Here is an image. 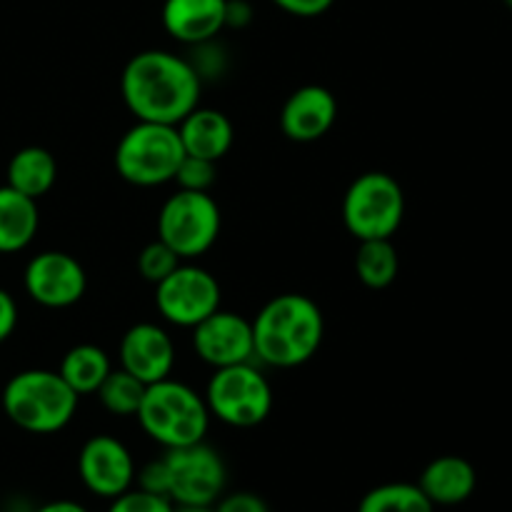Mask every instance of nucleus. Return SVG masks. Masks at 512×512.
Here are the masks:
<instances>
[{
  "mask_svg": "<svg viewBox=\"0 0 512 512\" xmlns=\"http://www.w3.org/2000/svg\"><path fill=\"white\" fill-rule=\"evenodd\" d=\"M213 512H270V508L260 495L240 490V493L220 495L218 503L213 505Z\"/></svg>",
  "mask_w": 512,
  "mask_h": 512,
  "instance_id": "obj_29",
  "label": "nucleus"
},
{
  "mask_svg": "<svg viewBox=\"0 0 512 512\" xmlns=\"http://www.w3.org/2000/svg\"><path fill=\"white\" fill-rule=\"evenodd\" d=\"M358 512H435V505L418 483H385L363 495Z\"/></svg>",
  "mask_w": 512,
  "mask_h": 512,
  "instance_id": "obj_23",
  "label": "nucleus"
},
{
  "mask_svg": "<svg viewBox=\"0 0 512 512\" xmlns=\"http://www.w3.org/2000/svg\"><path fill=\"white\" fill-rule=\"evenodd\" d=\"M148 385L140 383L138 378H133L130 373H125L123 368L110 370L108 378L103 380V385L98 388L100 405L108 410L110 415H118V418H133L138 413L140 403H143V395Z\"/></svg>",
  "mask_w": 512,
  "mask_h": 512,
  "instance_id": "obj_24",
  "label": "nucleus"
},
{
  "mask_svg": "<svg viewBox=\"0 0 512 512\" xmlns=\"http://www.w3.org/2000/svg\"><path fill=\"white\" fill-rule=\"evenodd\" d=\"M475 485H478V473L473 463L460 455H440L430 460L418 480V488L435 508L438 505L453 508V505L465 503L475 493Z\"/></svg>",
  "mask_w": 512,
  "mask_h": 512,
  "instance_id": "obj_18",
  "label": "nucleus"
},
{
  "mask_svg": "<svg viewBox=\"0 0 512 512\" xmlns=\"http://www.w3.org/2000/svg\"><path fill=\"white\" fill-rule=\"evenodd\" d=\"M15 325H18V303L8 290L0 288V345L15 333Z\"/></svg>",
  "mask_w": 512,
  "mask_h": 512,
  "instance_id": "obj_31",
  "label": "nucleus"
},
{
  "mask_svg": "<svg viewBox=\"0 0 512 512\" xmlns=\"http://www.w3.org/2000/svg\"><path fill=\"white\" fill-rule=\"evenodd\" d=\"M135 460L125 443L113 435H93L78 455V475L85 490L103 500H113L135 485Z\"/></svg>",
  "mask_w": 512,
  "mask_h": 512,
  "instance_id": "obj_12",
  "label": "nucleus"
},
{
  "mask_svg": "<svg viewBox=\"0 0 512 512\" xmlns=\"http://www.w3.org/2000/svg\"><path fill=\"white\" fill-rule=\"evenodd\" d=\"M175 505L163 495L145 493L140 488L125 490L123 495L110 500L108 512H173Z\"/></svg>",
  "mask_w": 512,
  "mask_h": 512,
  "instance_id": "obj_27",
  "label": "nucleus"
},
{
  "mask_svg": "<svg viewBox=\"0 0 512 512\" xmlns=\"http://www.w3.org/2000/svg\"><path fill=\"white\" fill-rule=\"evenodd\" d=\"M250 5L245 0H228V10H225V25L233 28H243L250 23Z\"/></svg>",
  "mask_w": 512,
  "mask_h": 512,
  "instance_id": "obj_32",
  "label": "nucleus"
},
{
  "mask_svg": "<svg viewBox=\"0 0 512 512\" xmlns=\"http://www.w3.org/2000/svg\"><path fill=\"white\" fill-rule=\"evenodd\" d=\"M195 355L213 370L255 360L253 323L233 310H215L193 328Z\"/></svg>",
  "mask_w": 512,
  "mask_h": 512,
  "instance_id": "obj_13",
  "label": "nucleus"
},
{
  "mask_svg": "<svg viewBox=\"0 0 512 512\" xmlns=\"http://www.w3.org/2000/svg\"><path fill=\"white\" fill-rule=\"evenodd\" d=\"M250 323L255 360L278 370L300 368L313 360L325 338L323 310L300 293L275 295Z\"/></svg>",
  "mask_w": 512,
  "mask_h": 512,
  "instance_id": "obj_2",
  "label": "nucleus"
},
{
  "mask_svg": "<svg viewBox=\"0 0 512 512\" xmlns=\"http://www.w3.org/2000/svg\"><path fill=\"white\" fill-rule=\"evenodd\" d=\"M30 300L50 310H63L80 303L88 290V275L73 255L63 250H43L33 255L23 273Z\"/></svg>",
  "mask_w": 512,
  "mask_h": 512,
  "instance_id": "obj_11",
  "label": "nucleus"
},
{
  "mask_svg": "<svg viewBox=\"0 0 512 512\" xmlns=\"http://www.w3.org/2000/svg\"><path fill=\"white\" fill-rule=\"evenodd\" d=\"M405 218V193L393 175L370 170L345 190L343 223L355 240L393 238Z\"/></svg>",
  "mask_w": 512,
  "mask_h": 512,
  "instance_id": "obj_6",
  "label": "nucleus"
},
{
  "mask_svg": "<svg viewBox=\"0 0 512 512\" xmlns=\"http://www.w3.org/2000/svg\"><path fill=\"white\" fill-rule=\"evenodd\" d=\"M33 512H90L85 505L75 503V500H50V503L40 505Z\"/></svg>",
  "mask_w": 512,
  "mask_h": 512,
  "instance_id": "obj_33",
  "label": "nucleus"
},
{
  "mask_svg": "<svg viewBox=\"0 0 512 512\" xmlns=\"http://www.w3.org/2000/svg\"><path fill=\"white\" fill-rule=\"evenodd\" d=\"M168 465V498L173 505H205L213 508L228 485V468L210 445L195 443L165 450Z\"/></svg>",
  "mask_w": 512,
  "mask_h": 512,
  "instance_id": "obj_9",
  "label": "nucleus"
},
{
  "mask_svg": "<svg viewBox=\"0 0 512 512\" xmlns=\"http://www.w3.org/2000/svg\"><path fill=\"white\" fill-rule=\"evenodd\" d=\"M400 270L398 250L393 238L380 240H358V253H355V275L360 283L370 290H383L395 283Z\"/></svg>",
  "mask_w": 512,
  "mask_h": 512,
  "instance_id": "obj_22",
  "label": "nucleus"
},
{
  "mask_svg": "<svg viewBox=\"0 0 512 512\" xmlns=\"http://www.w3.org/2000/svg\"><path fill=\"white\" fill-rule=\"evenodd\" d=\"M203 78L193 63L170 50H143L133 55L120 75V93L138 120L178 125L198 108Z\"/></svg>",
  "mask_w": 512,
  "mask_h": 512,
  "instance_id": "obj_1",
  "label": "nucleus"
},
{
  "mask_svg": "<svg viewBox=\"0 0 512 512\" xmlns=\"http://www.w3.org/2000/svg\"><path fill=\"white\" fill-rule=\"evenodd\" d=\"M110 370H113V363H110L108 353L103 348L80 343L63 355L58 373L78 395H93L98 393Z\"/></svg>",
  "mask_w": 512,
  "mask_h": 512,
  "instance_id": "obj_21",
  "label": "nucleus"
},
{
  "mask_svg": "<svg viewBox=\"0 0 512 512\" xmlns=\"http://www.w3.org/2000/svg\"><path fill=\"white\" fill-rule=\"evenodd\" d=\"M155 308L170 325L195 328L220 308V283L210 270L180 263L168 278L155 285Z\"/></svg>",
  "mask_w": 512,
  "mask_h": 512,
  "instance_id": "obj_10",
  "label": "nucleus"
},
{
  "mask_svg": "<svg viewBox=\"0 0 512 512\" xmlns=\"http://www.w3.org/2000/svg\"><path fill=\"white\" fill-rule=\"evenodd\" d=\"M175 183L178 190H193V193H210V188L218 180V168H215L213 160L205 158H193V155H185L178 165V173H175Z\"/></svg>",
  "mask_w": 512,
  "mask_h": 512,
  "instance_id": "obj_26",
  "label": "nucleus"
},
{
  "mask_svg": "<svg viewBox=\"0 0 512 512\" xmlns=\"http://www.w3.org/2000/svg\"><path fill=\"white\" fill-rule=\"evenodd\" d=\"M40 228L38 200L0 185V253H20Z\"/></svg>",
  "mask_w": 512,
  "mask_h": 512,
  "instance_id": "obj_19",
  "label": "nucleus"
},
{
  "mask_svg": "<svg viewBox=\"0 0 512 512\" xmlns=\"http://www.w3.org/2000/svg\"><path fill=\"white\" fill-rule=\"evenodd\" d=\"M223 225L218 203L210 193L178 190L158 213V240L175 250L180 260H193L215 245Z\"/></svg>",
  "mask_w": 512,
  "mask_h": 512,
  "instance_id": "obj_8",
  "label": "nucleus"
},
{
  "mask_svg": "<svg viewBox=\"0 0 512 512\" xmlns=\"http://www.w3.org/2000/svg\"><path fill=\"white\" fill-rule=\"evenodd\" d=\"M173 512H213V508H205V505H175Z\"/></svg>",
  "mask_w": 512,
  "mask_h": 512,
  "instance_id": "obj_34",
  "label": "nucleus"
},
{
  "mask_svg": "<svg viewBox=\"0 0 512 512\" xmlns=\"http://www.w3.org/2000/svg\"><path fill=\"white\" fill-rule=\"evenodd\" d=\"M225 10L228 0H165L163 28L178 43H210L225 28Z\"/></svg>",
  "mask_w": 512,
  "mask_h": 512,
  "instance_id": "obj_16",
  "label": "nucleus"
},
{
  "mask_svg": "<svg viewBox=\"0 0 512 512\" xmlns=\"http://www.w3.org/2000/svg\"><path fill=\"white\" fill-rule=\"evenodd\" d=\"M133 488H140L145 490V493L168 498V465H165V458L150 460V463H145L143 468H138Z\"/></svg>",
  "mask_w": 512,
  "mask_h": 512,
  "instance_id": "obj_28",
  "label": "nucleus"
},
{
  "mask_svg": "<svg viewBox=\"0 0 512 512\" xmlns=\"http://www.w3.org/2000/svg\"><path fill=\"white\" fill-rule=\"evenodd\" d=\"M210 418L230 428H255L265 423L273 410V388L270 380L250 363L218 368L205 388Z\"/></svg>",
  "mask_w": 512,
  "mask_h": 512,
  "instance_id": "obj_7",
  "label": "nucleus"
},
{
  "mask_svg": "<svg viewBox=\"0 0 512 512\" xmlns=\"http://www.w3.org/2000/svg\"><path fill=\"white\" fill-rule=\"evenodd\" d=\"M175 128H178L180 145H183L185 155H193V158H205L218 163L233 148L235 130L223 110L200 108L198 105Z\"/></svg>",
  "mask_w": 512,
  "mask_h": 512,
  "instance_id": "obj_17",
  "label": "nucleus"
},
{
  "mask_svg": "<svg viewBox=\"0 0 512 512\" xmlns=\"http://www.w3.org/2000/svg\"><path fill=\"white\" fill-rule=\"evenodd\" d=\"M140 428L165 450L203 443L208 435L210 410L200 393L180 380L165 378L148 385L138 413Z\"/></svg>",
  "mask_w": 512,
  "mask_h": 512,
  "instance_id": "obj_4",
  "label": "nucleus"
},
{
  "mask_svg": "<svg viewBox=\"0 0 512 512\" xmlns=\"http://www.w3.org/2000/svg\"><path fill=\"white\" fill-rule=\"evenodd\" d=\"M503 3H505V5H508V8L512 10V0H503Z\"/></svg>",
  "mask_w": 512,
  "mask_h": 512,
  "instance_id": "obj_35",
  "label": "nucleus"
},
{
  "mask_svg": "<svg viewBox=\"0 0 512 512\" xmlns=\"http://www.w3.org/2000/svg\"><path fill=\"white\" fill-rule=\"evenodd\" d=\"M338 120V100L323 85H303L285 100L280 110V130L293 143H315Z\"/></svg>",
  "mask_w": 512,
  "mask_h": 512,
  "instance_id": "obj_15",
  "label": "nucleus"
},
{
  "mask_svg": "<svg viewBox=\"0 0 512 512\" xmlns=\"http://www.w3.org/2000/svg\"><path fill=\"white\" fill-rule=\"evenodd\" d=\"M120 368L138 378L140 383L153 385L173 375L175 343L168 330L155 323H135L125 330L120 340Z\"/></svg>",
  "mask_w": 512,
  "mask_h": 512,
  "instance_id": "obj_14",
  "label": "nucleus"
},
{
  "mask_svg": "<svg viewBox=\"0 0 512 512\" xmlns=\"http://www.w3.org/2000/svg\"><path fill=\"white\" fill-rule=\"evenodd\" d=\"M55 180H58V163L50 150L40 148V145H28L20 148L18 153L10 158L8 163V183L18 193L28 195V198L38 200L53 190Z\"/></svg>",
  "mask_w": 512,
  "mask_h": 512,
  "instance_id": "obj_20",
  "label": "nucleus"
},
{
  "mask_svg": "<svg viewBox=\"0 0 512 512\" xmlns=\"http://www.w3.org/2000/svg\"><path fill=\"white\" fill-rule=\"evenodd\" d=\"M80 395L58 370H23L3 388V410L15 428L33 435H53L68 428L78 413Z\"/></svg>",
  "mask_w": 512,
  "mask_h": 512,
  "instance_id": "obj_3",
  "label": "nucleus"
},
{
  "mask_svg": "<svg viewBox=\"0 0 512 512\" xmlns=\"http://www.w3.org/2000/svg\"><path fill=\"white\" fill-rule=\"evenodd\" d=\"M183 260L175 255L173 248L163 243V240H153V243L145 245L138 255V273L143 275V280L158 285L160 280L168 278Z\"/></svg>",
  "mask_w": 512,
  "mask_h": 512,
  "instance_id": "obj_25",
  "label": "nucleus"
},
{
  "mask_svg": "<svg viewBox=\"0 0 512 512\" xmlns=\"http://www.w3.org/2000/svg\"><path fill=\"white\" fill-rule=\"evenodd\" d=\"M273 3L298 18H315V15H323L335 0H273Z\"/></svg>",
  "mask_w": 512,
  "mask_h": 512,
  "instance_id": "obj_30",
  "label": "nucleus"
},
{
  "mask_svg": "<svg viewBox=\"0 0 512 512\" xmlns=\"http://www.w3.org/2000/svg\"><path fill=\"white\" fill-rule=\"evenodd\" d=\"M185 150L175 125L138 120L115 145V170L135 188H158L178 173Z\"/></svg>",
  "mask_w": 512,
  "mask_h": 512,
  "instance_id": "obj_5",
  "label": "nucleus"
}]
</instances>
